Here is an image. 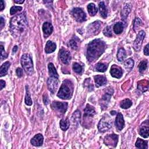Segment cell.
I'll list each match as a JSON object with an SVG mask.
<instances>
[{
	"label": "cell",
	"mask_w": 149,
	"mask_h": 149,
	"mask_svg": "<svg viewBox=\"0 0 149 149\" xmlns=\"http://www.w3.org/2000/svg\"><path fill=\"white\" fill-rule=\"evenodd\" d=\"M106 43L100 39H96L88 44L87 50V59L89 62L95 61L105 51Z\"/></svg>",
	"instance_id": "6da1fadb"
},
{
	"label": "cell",
	"mask_w": 149,
	"mask_h": 149,
	"mask_svg": "<svg viewBox=\"0 0 149 149\" xmlns=\"http://www.w3.org/2000/svg\"><path fill=\"white\" fill-rule=\"evenodd\" d=\"M28 25L25 13H22L13 17L10 22V31L15 37L19 36L25 31Z\"/></svg>",
	"instance_id": "7a4b0ae2"
},
{
	"label": "cell",
	"mask_w": 149,
	"mask_h": 149,
	"mask_svg": "<svg viewBox=\"0 0 149 149\" xmlns=\"http://www.w3.org/2000/svg\"><path fill=\"white\" fill-rule=\"evenodd\" d=\"M73 92V84L71 81L65 80L59 88L57 96L61 99H71Z\"/></svg>",
	"instance_id": "3957f363"
},
{
	"label": "cell",
	"mask_w": 149,
	"mask_h": 149,
	"mask_svg": "<svg viewBox=\"0 0 149 149\" xmlns=\"http://www.w3.org/2000/svg\"><path fill=\"white\" fill-rule=\"evenodd\" d=\"M21 65L28 75H32L33 73V64L31 55L27 54H23L21 58Z\"/></svg>",
	"instance_id": "277c9868"
},
{
	"label": "cell",
	"mask_w": 149,
	"mask_h": 149,
	"mask_svg": "<svg viewBox=\"0 0 149 149\" xmlns=\"http://www.w3.org/2000/svg\"><path fill=\"white\" fill-rule=\"evenodd\" d=\"M112 125V122L111 119L109 116H104L101 118L98 125V129L100 132L104 133L108 130Z\"/></svg>",
	"instance_id": "5b68a950"
},
{
	"label": "cell",
	"mask_w": 149,
	"mask_h": 149,
	"mask_svg": "<svg viewBox=\"0 0 149 149\" xmlns=\"http://www.w3.org/2000/svg\"><path fill=\"white\" fill-rule=\"evenodd\" d=\"M71 14L77 22H82L86 20V15L84 11L80 8H74L71 11Z\"/></svg>",
	"instance_id": "8992f818"
},
{
	"label": "cell",
	"mask_w": 149,
	"mask_h": 149,
	"mask_svg": "<svg viewBox=\"0 0 149 149\" xmlns=\"http://www.w3.org/2000/svg\"><path fill=\"white\" fill-rule=\"evenodd\" d=\"M58 78L55 76H50L47 80V86L49 90L52 94H54L58 87Z\"/></svg>",
	"instance_id": "52a82bcc"
},
{
	"label": "cell",
	"mask_w": 149,
	"mask_h": 149,
	"mask_svg": "<svg viewBox=\"0 0 149 149\" xmlns=\"http://www.w3.org/2000/svg\"><path fill=\"white\" fill-rule=\"evenodd\" d=\"M68 105L67 102L53 101L51 104V107L55 111H57L61 114H64L67 111Z\"/></svg>",
	"instance_id": "ba28073f"
},
{
	"label": "cell",
	"mask_w": 149,
	"mask_h": 149,
	"mask_svg": "<svg viewBox=\"0 0 149 149\" xmlns=\"http://www.w3.org/2000/svg\"><path fill=\"white\" fill-rule=\"evenodd\" d=\"M59 58H60L61 61L65 65H68L69 64L71 59V53L70 52L63 48L61 49H60L59 52Z\"/></svg>",
	"instance_id": "9c48e42d"
},
{
	"label": "cell",
	"mask_w": 149,
	"mask_h": 149,
	"mask_svg": "<svg viewBox=\"0 0 149 149\" xmlns=\"http://www.w3.org/2000/svg\"><path fill=\"white\" fill-rule=\"evenodd\" d=\"M145 35H146V33H145L144 31H140L137 35L136 38L133 43V48L136 51H139L140 50L143 41L144 40V38L145 37Z\"/></svg>",
	"instance_id": "30bf717a"
},
{
	"label": "cell",
	"mask_w": 149,
	"mask_h": 149,
	"mask_svg": "<svg viewBox=\"0 0 149 149\" xmlns=\"http://www.w3.org/2000/svg\"><path fill=\"white\" fill-rule=\"evenodd\" d=\"M118 141V136L115 134L108 135L104 138V142L107 146H112L115 147Z\"/></svg>",
	"instance_id": "8fae6325"
},
{
	"label": "cell",
	"mask_w": 149,
	"mask_h": 149,
	"mask_svg": "<svg viewBox=\"0 0 149 149\" xmlns=\"http://www.w3.org/2000/svg\"><path fill=\"white\" fill-rule=\"evenodd\" d=\"M108 91L107 90V92H106V94H104L102 97V101L100 102L101 107H107V104L110 101L111 96L114 93V90L112 88H107Z\"/></svg>",
	"instance_id": "7c38bea8"
},
{
	"label": "cell",
	"mask_w": 149,
	"mask_h": 149,
	"mask_svg": "<svg viewBox=\"0 0 149 149\" xmlns=\"http://www.w3.org/2000/svg\"><path fill=\"white\" fill-rule=\"evenodd\" d=\"M149 126H148V121H146L145 122H143L141 125L139 129V134L141 136L144 138H147L149 136Z\"/></svg>",
	"instance_id": "4fadbf2b"
},
{
	"label": "cell",
	"mask_w": 149,
	"mask_h": 149,
	"mask_svg": "<svg viewBox=\"0 0 149 149\" xmlns=\"http://www.w3.org/2000/svg\"><path fill=\"white\" fill-rule=\"evenodd\" d=\"M115 126L118 130H121L125 126V121L121 113H118L115 118Z\"/></svg>",
	"instance_id": "5bb4252c"
},
{
	"label": "cell",
	"mask_w": 149,
	"mask_h": 149,
	"mask_svg": "<svg viewBox=\"0 0 149 149\" xmlns=\"http://www.w3.org/2000/svg\"><path fill=\"white\" fill-rule=\"evenodd\" d=\"M110 73L112 77L117 79H120L122 77L123 72L121 68L115 65H114L111 68Z\"/></svg>",
	"instance_id": "9a60e30c"
},
{
	"label": "cell",
	"mask_w": 149,
	"mask_h": 149,
	"mask_svg": "<svg viewBox=\"0 0 149 149\" xmlns=\"http://www.w3.org/2000/svg\"><path fill=\"white\" fill-rule=\"evenodd\" d=\"M100 28V24L99 22H94V23H92L91 25L88 26L87 28V32L89 34L92 35H96L97 32H98Z\"/></svg>",
	"instance_id": "2e32d148"
},
{
	"label": "cell",
	"mask_w": 149,
	"mask_h": 149,
	"mask_svg": "<svg viewBox=\"0 0 149 149\" xmlns=\"http://www.w3.org/2000/svg\"><path fill=\"white\" fill-rule=\"evenodd\" d=\"M43 31L44 33V37H48L50 35H51V33H53V26L51 25V23H49V22H45L43 25Z\"/></svg>",
	"instance_id": "e0dca14e"
},
{
	"label": "cell",
	"mask_w": 149,
	"mask_h": 149,
	"mask_svg": "<svg viewBox=\"0 0 149 149\" xmlns=\"http://www.w3.org/2000/svg\"><path fill=\"white\" fill-rule=\"evenodd\" d=\"M44 138L43 136L40 133L37 134L31 140V143L32 145L39 147L41 146L43 143Z\"/></svg>",
	"instance_id": "ac0fdd59"
},
{
	"label": "cell",
	"mask_w": 149,
	"mask_h": 149,
	"mask_svg": "<svg viewBox=\"0 0 149 149\" xmlns=\"http://www.w3.org/2000/svg\"><path fill=\"white\" fill-rule=\"evenodd\" d=\"M84 116H94L96 114L95 109L90 104H87L86 108L84 110Z\"/></svg>",
	"instance_id": "d6986e66"
},
{
	"label": "cell",
	"mask_w": 149,
	"mask_h": 149,
	"mask_svg": "<svg viewBox=\"0 0 149 149\" xmlns=\"http://www.w3.org/2000/svg\"><path fill=\"white\" fill-rule=\"evenodd\" d=\"M94 79L97 87H99L100 86H104L107 83V79L103 76H100V75L94 76Z\"/></svg>",
	"instance_id": "ffe728a7"
},
{
	"label": "cell",
	"mask_w": 149,
	"mask_h": 149,
	"mask_svg": "<svg viewBox=\"0 0 149 149\" xmlns=\"http://www.w3.org/2000/svg\"><path fill=\"white\" fill-rule=\"evenodd\" d=\"M57 49V46L55 43L51 41H48L45 47V51L47 54L53 53Z\"/></svg>",
	"instance_id": "44dd1931"
},
{
	"label": "cell",
	"mask_w": 149,
	"mask_h": 149,
	"mask_svg": "<svg viewBox=\"0 0 149 149\" xmlns=\"http://www.w3.org/2000/svg\"><path fill=\"white\" fill-rule=\"evenodd\" d=\"M99 11L100 15L103 18H106L108 15V11L104 2L101 1L99 4Z\"/></svg>",
	"instance_id": "7402d4cb"
},
{
	"label": "cell",
	"mask_w": 149,
	"mask_h": 149,
	"mask_svg": "<svg viewBox=\"0 0 149 149\" xmlns=\"http://www.w3.org/2000/svg\"><path fill=\"white\" fill-rule=\"evenodd\" d=\"M11 63L8 61L5 62L4 63L0 68V76L3 77L4 76H5L8 73V71L9 68L10 67Z\"/></svg>",
	"instance_id": "603a6c76"
},
{
	"label": "cell",
	"mask_w": 149,
	"mask_h": 149,
	"mask_svg": "<svg viewBox=\"0 0 149 149\" xmlns=\"http://www.w3.org/2000/svg\"><path fill=\"white\" fill-rule=\"evenodd\" d=\"M124 29V24L122 22H118L116 24L114 25L113 27V30L115 34L119 35L122 33Z\"/></svg>",
	"instance_id": "cb8c5ba5"
},
{
	"label": "cell",
	"mask_w": 149,
	"mask_h": 149,
	"mask_svg": "<svg viewBox=\"0 0 149 149\" xmlns=\"http://www.w3.org/2000/svg\"><path fill=\"white\" fill-rule=\"evenodd\" d=\"M87 10L89 15L92 17L96 15V14L98 12V8L93 3H90L87 5Z\"/></svg>",
	"instance_id": "d4e9b609"
},
{
	"label": "cell",
	"mask_w": 149,
	"mask_h": 149,
	"mask_svg": "<svg viewBox=\"0 0 149 149\" xmlns=\"http://www.w3.org/2000/svg\"><path fill=\"white\" fill-rule=\"evenodd\" d=\"M117 59L120 62H123L124 61L126 58V53L125 50L124 49H120V50H118V54H117Z\"/></svg>",
	"instance_id": "484cf974"
},
{
	"label": "cell",
	"mask_w": 149,
	"mask_h": 149,
	"mask_svg": "<svg viewBox=\"0 0 149 149\" xmlns=\"http://www.w3.org/2000/svg\"><path fill=\"white\" fill-rule=\"evenodd\" d=\"M48 68H49V72L50 76H55V77L58 78V74L57 72L56 68H55V67L53 63L49 64Z\"/></svg>",
	"instance_id": "4316f807"
},
{
	"label": "cell",
	"mask_w": 149,
	"mask_h": 149,
	"mask_svg": "<svg viewBox=\"0 0 149 149\" xmlns=\"http://www.w3.org/2000/svg\"><path fill=\"white\" fill-rule=\"evenodd\" d=\"M124 65L128 71H131L134 67V61L132 58H129L125 61Z\"/></svg>",
	"instance_id": "83f0119b"
},
{
	"label": "cell",
	"mask_w": 149,
	"mask_h": 149,
	"mask_svg": "<svg viewBox=\"0 0 149 149\" xmlns=\"http://www.w3.org/2000/svg\"><path fill=\"white\" fill-rule=\"evenodd\" d=\"M147 141L143 140L140 138H138L135 143V146L137 148H147Z\"/></svg>",
	"instance_id": "f1b7e54d"
},
{
	"label": "cell",
	"mask_w": 149,
	"mask_h": 149,
	"mask_svg": "<svg viewBox=\"0 0 149 149\" xmlns=\"http://www.w3.org/2000/svg\"><path fill=\"white\" fill-rule=\"evenodd\" d=\"M130 10H131V8H130V4H126L121 12V16H122V18H123V19H125L127 18L128 15L130 12Z\"/></svg>",
	"instance_id": "f546056e"
},
{
	"label": "cell",
	"mask_w": 149,
	"mask_h": 149,
	"mask_svg": "<svg viewBox=\"0 0 149 149\" xmlns=\"http://www.w3.org/2000/svg\"><path fill=\"white\" fill-rule=\"evenodd\" d=\"M132 101L128 98H126L122 100L121 102L120 107L123 109H128L130 108L132 106Z\"/></svg>",
	"instance_id": "4dcf8cb0"
},
{
	"label": "cell",
	"mask_w": 149,
	"mask_h": 149,
	"mask_svg": "<svg viewBox=\"0 0 149 149\" xmlns=\"http://www.w3.org/2000/svg\"><path fill=\"white\" fill-rule=\"evenodd\" d=\"M59 125L60 128L63 130H67L69 127V122L68 119H62L59 122Z\"/></svg>",
	"instance_id": "1f68e13d"
},
{
	"label": "cell",
	"mask_w": 149,
	"mask_h": 149,
	"mask_svg": "<svg viewBox=\"0 0 149 149\" xmlns=\"http://www.w3.org/2000/svg\"><path fill=\"white\" fill-rule=\"evenodd\" d=\"M26 93L25 96V104L28 106H31L32 105V100L31 97V94H30L29 87L27 86H26Z\"/></svg>",
	"instance_id": "d6a6232c"
},
{
	"label": "cell",
	"mask_w": 149,
	"mask_h": 149,
	"mask_svg": "<svg viewBox=\"0 0 149 149\" xmlns=\"http://www.w3.org/2000/svg\"><path fill=\"white\" fill-rule=\"evenodd\" d=\"M108 66L104 63H98L95 66V69L97 71L100 72H106Z\"/></svg>",
	"instance_id": "836d02e7"
},
{
	"label": "cell",
	"mask_w": 149,
	"mask_h": 149,
	"mask_svg": "<svg viewBox=\"0 0 149 149\" xmlns=\"http://www.w3.org/2000/svg\"><path fill=\"white\" fill-rule=\"evenodd\" d=\"M138 68L139 69V72L140 73H143V72H144L147 68V61L143 60L141 61L139 64Z\"/></svg>",
	"instance_id": "e575fe53"
},
{
	"label": "cell",
	"mask_w": 149,
	"mask_h": 149,
	"mask_svg": "<svg viewBox=\"0 0 149 149\" xmlns=\"http://www.w3.org/2000/svg\"><path fill=\"white\" fill-rule=\"evenodd\" d=\"M73 70L78 74H81L83 72V68L80 64L75 63L73 64Z\"/></svg>",
	"instance_id": "d590c367"
},
{
	"label": "cell",
	"mask_w": 149,
	"mask_h": 149,
	"mask_svg": "<svg viewBox=\"0 0 149 149\" xmlns=\"http://www.w3.org/2000/svg\"><path fill=\"white\" fill-rule=\"evenodd\" d=\"M103 34L107 37H111L112 36V29H111V26L106 27L105 29H104V31H103Z\"/></svg>",
	"instance_id": "8d00e7d4"
},
{
	"label": "cell",
	"mask_w": 149,
	"mask_h": 149,
	"mask_svg": "<svg viewBox=\"0 0 149 149\" xmlns=\"http://www.w3.org/2000/svg\"><path fill=\"white\" fill-rule=\"evenodd\" d=\"M142 25V22L141 19H140L139 18H136L135 20V22H134V24H133L134 31L136 32L139 29V27L141 26Z\"/></svg>",
	"instance_id": "74e56055"
},
{
	"label": "cell",
	"mask_w": 149,
	"mask_h": 149,
	"mask_svg": "<svg viewBox=\"0 0 149 149\" xmlns=\"http://www.w3.org/2000/svg\"><path fill=\"white\" fill-rule=\"evenodd\" d=\"M68 46L71 47L72 49L73 50H77L78 47V45H77V43L76 42V41L73 40V39H72L71 40L69 41V42L68 43Z\"/></svg>",
	"instance_id": "f35d334b"
},
{
	"label": "cell",
	"mask_w": 149,
	"mask_h": 149,
	"mask_svg": "<svg viewBox=\"0 0 149 149\" xmlns=\"http://www.w3.org/2000/svg\"><path fill=\"white\" fill-rule=\"evenodd\" d=\"M22 9V7H19V6H13L12 7H11V10H10V14L11 15H13L15 14L16 13H17L18 11H21Z\"/></svg>",
	"instance_id": "ab89813d"
},
{
	"label": "cell",
	"mask_w": 149,
	"mask_h": 149,
	"mask_svg": "<svg viewBox=\"0 0 149 149\" xmlns=\"http://www.w3.org/2000/svg\"><path fill=\"white\" fill-rule=\"evenodd\" d=\"M138 88L143 92L147 91L148 90V83H147L146 84L144 83L138 84Z\"/></svg>",
	"instance_id": "60d3db41"
},
{
	"label": "cell",
	"mask_w": 149,
	"mask_h": 149,
	"mask_svg": "<svg viewBox=\"0 0 149 149\" xmlns=\"http://www.w3.org/2000/svg\"><path fill=\"white\" fill-rule=\"evenodd\" d=\"M1 60L3 61L8 57V54L6 53L3 45H1Z\"/></svg>",
	"instance_id": "b9f144b4"
},
{
	"label": "cell",
	"mask_w": 149,
	"mask_h": 149,
	"mask_svg": "<svg viewBox=\"0 0 149 149\" xmlns=\"http://www.w3.org/2000/svg\"><path fill=\"white\" fill-rule=\"evenodd\" d=\"M16 73H17V76H18L19 78H21V77L22 76V74H23V70H22L21 68H18L17 69Z\"/></svg>",
	"instance_id": "7bdbcfd3"
},
{
	"label": "cell",
	"mask_w": 149,
	"mask_h": 149,
	"mask_svg": "<svg viewBox=\"0 0 149 149\" xmlns=\"http://www.w3.org/2000/svg\"><path fill=\"white\" fill-rule=\"evenodd\" d=\"M43 101L44 102V104H46V105H47V104L49 103L50 101L49 99L48 98V96L47 95H44L43 97Z\"/></svg>",
	"instance_id": "ee69618b"
},
{
	"label": "cell",
	"mask_w": 149,
	"mask_h": 149,
	"mask_svg": "<svg viewBox=\"0 0 149 149\" xmlns=\"http://www.w3.org/2000/svg\"><path fill=\"white\" fill-rule=\"evenodd\" d=\"M144 54L148 56L149 54V51H148V44H147L146 46V47L144 49Z\"/></svg>",
	"instance_id": "f6af8a7d"
},
{
	"label": "cell",
	"mask_w": 149,
	"mask_h": 149,
	"mask_svg": "<svg viewBox=\"0 0 149 149\" xmlns=\"http://www.w3.org/2000/svg\"><path fill=\"white\" fill-rule=\"evenodd\" d=\"M5 8V3L3 0H0V10L3 11Z\"/></svg>",
	"instance_id": "bcb514c9"
},
{
	"label": "cell",
	"mask_w": 149,
	"mask_h": 149,
	"mask_svg": "<svg viewBox=\"0 0 149 149\" xmlns=\"http://www.w3.org/2000/svg\"><path fill=\"white\" fill-rule=\"evenodd\" d=\"M0 20H1V24H0V26H1V29H3L5 25V21L2 17H1V18H0Z\"/></svg>",
	"instance_id": "7dc6e473"
},
{
	"label": "cell",
	"mask_w": 149,
	"mask_h": 149,
	"mask_svg": "<svg viewBox=\"0 0 149 149\" xmlns=\"http://www.w3.org/2000/svg\"><path fill=\"white\" fill-rule=\"evenodd\" d=\"M0 85H1V88L0 89L2 90V89L5 86V82L3 80H1V81H0Z\"/></svg>",
	"instance_id": "c3c4849f"
},
{
	"label": "cell",
	"mask_w": 149,
	"mask_h": 149,
	"mask_svg": "<svg viewBox=\"0 0 149 149\" xmlns=\"http://www.w3.org/2000/svg\"><path fill=\"white\" fill-rule=\"evenodd\" d=\"M17 50H18V47H17V46H15V47H13V50H12V53H13H13H15L17 51Z\"/></svg>",
	"instance_id": "681fc988"
},
{
	"label": "cell",
	"mask_w": 149,
	"mask_h": 149,
	"mask_svg": "<svg viewBox=\"0 0 149 149\" xmlns=\"http://www.w3.org/2000/svg\"><path fill=\"white\" fill-rule=\"evenodd\" d=\"M24 2L25 1H14V3L17 4H23Z\"/></svg>",
	"instance_id": "f907efd6"
},
{
	"label": "cell",
	"mask_w": 149,
	"mask_h": 149,
	"mask_svg": "<svg viewBox=\"0 0 149 149\" xmlns=\"http://www.w3.org/2000/svg\"><path fill=\"white\" fill-rule=\"evenodd\" d=\"M111 114L112 115H114L116 114V112L115 111H111Z\"/></svg>",
	"instance_id": "816d5d0a"
}]
</instances>
